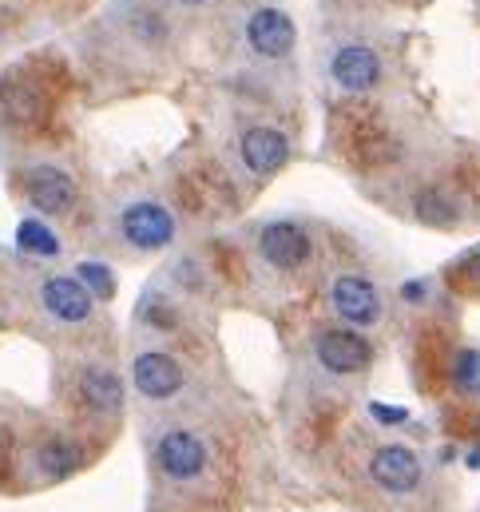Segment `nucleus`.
I'll return each mask as SVG.
<instances>
[{
	"label": "nucleus",
	"mask_w": 480,
	"mask_h": 512,
	"mask_svg": "<svg viewBox=\"0 0 480 512\" xmlns=\"http://www.w3.org/2000/svg\"><path fill=\"white\" fill-rule=\"evenodd\" d=\"M330 306L346 326H377L385 314L381 290L365 278V274H338L330 282Z\"/></svg>",
	"instance_id": "f257e3e1"
},
{
	"label": "nucleus",
	"mask_w": 480,
	"mask_h": 512,
	"mask_svg": "<svg viewBox=\"0 0 480 512\" xmlns=\"http://www.w3.org/2000/svg\"><path fill=\"white\" fill-rule=\"evenodd\" d=\"M314 358H318V366H322L326 374L350 378V374L369 370L373 346H369L361 334H354V330H326V334H318V342H314Z\"/></svg>",
	"instance_id": "f03ea898"
},
{
	"label": "nucleus",
	"mask_w": 480,
	"mask_h": 512,
	"mask_svg": "<svg viewBox=\"0 0 480 512\" xmlns=\"http://www.w3.org/2000/svg\"><path fill=\"white\" fill-rule=\"evenodd\" d=\"M155 457H159V469H163L171 481H195V477H203V469H207V445H203L191 429H167V433L159 437Z\"/></svg>",
	"instance_id": "7ed1b4c3"
},
{
	"label": "nucleus",
	"mask_w": 480,
	"mask_h": 512,
	"mask_svg": "<svg viewBox=\"0 0 480 512\" xmlns=\"http://www.w3.org/2000/svg\"><path fill=\"white\" fill-rule=\"evenodd\" d=\"M369 477H373L377 489H385L393 497H405V493H413L421 485V461L405 445H381L369 457Z\"/></svg>",
	"instance_id": "20e7f679"
},
{
	"label": "nucleus",
	"mask_w": 480,
	"mask_h": 512,
	"mask_svg": "<svg viewBox=\"0 0 480 512\" xmlns=\"http://www.w3.org/2000/svg\"><path fill=\"white\" fill-rule=\"evenodd\" d=\"M120 231L131 247H139V251H159V247H167V243L175 239V219H171V211L159 207V203H131V207L123 211Z\"/></svg>",
	"instance_id": "39448f33"
},
{
	"label": "nucleus",
	"mask_w": 480,
	"mask_h": 512,
	"mask_svg": "<svg viewBox=\"0 0 480 512\" xmlns=\"http://www.w3.org/2000/svg\"><path fill=\"white\" fill-rule=\"evenodd\" d=\"M40 306H44L56 322L76 326V322H88V318H92V290L80 282V274H76V278H72V274H56V278H48V282L40 286Z\"/></svg>",
	"instance_id": "423d86ee"
},
{
	"label": "nucleus",
	"mask_w": 480,
	"mask_h": 512,
	"mask_svg": "<svg viewBox=\"0 0 480 512\" xmlns=\"http://www.w3.org/2000/svg\"><path fill=\"white\" fill-rule=\"evenodd\" d=\"M258 255L274 270H298L310 258V235L298 223H266L258 231Z\"/></svg>",
	"instance_id": "0eeeda50"
},
{
	"label": "nucleus",
	"mask_w": 480,
	"mask_h": 512,
	"mask_svg": "<svg viewBox=\"0 0 480 512\" xmlns=\"http://www.w3.org/2000/svg\"><path fill=\"white\" fill-rule=\"evenodd\" d=\"M131 382H135V389H139L143 397H151V401H167V397H175V393L183 389V370H179L175 358L151 350V354H139V358H135V366H131Z\"/></svg>",
	"instance_id": "6e6552de"
},
{
	"label": "nucleus",
	"mask_w": 480,
	"mask_h": 512,
	"mask_svg": "<svg viewBox=\"0 0 480 512\" xmlns=\"http://www.w3.org/2000/svg\"><path fill=\"white\" fill-rule=\"evenodd\" d=\"M246 40H250V48H254L258 56L278 60V56H286V52L294 48V24H290V16L278 12V8H258V12L250 16V24H246Z\"/></svg>",
	"instance_id": "1a4fd4ad"
},
{
	"label": "nucleus",
	"mask_w": 480,
	"mask_h": 512,
	"mask_svg": "<svg viewBox=\"0 0 480 512\" xmlns=\"http://www.w3.org/2000/svg\"><path fill=\"white\" fill-rule=\"evenodd\" d=\"M330 76H334V84L346 88V92H369V88L381 80V60H377L373 48L350 44V48H342V52L334 56Z\"/></svg>",
	"instance_id": "9d476101"
},
{
	"label": "nucleus",
	"mask_w": 480,
	"mask_h": 512,
	"mask_svg": "<svg viewBox=\"0 0 480 512\" xmlns=\"http://www.w3.org/2000/svg\"><path fill=\"white\" fill-rule=\"evenodd\" d=\"M24 187H28L32 207L44 211V215H64L72 207V199H76L72 179L64 171H56V167H32L28 179H24Z\"/></svg>",
	"instance_id": "9b49d317"
},
{
	"label": "nucleus",
	"mask_w": 480,
	"mask_h": 512,
	"mask_svg": "<svg viewBox=\"0 0 480 512\" xmlns=\"http://www.w3.org/2000/svg\"><path fill=\"white\" fill-rule=\"evenodd\" d=\"M239 151H242L246 171H254V175H274V171L290 159V143H286V135L274 128H250L246 135H242Z\"/></svg>",
	"instance_id": "f8f14e48"
},
{
	"label": "nucleus",
	"mask_w": 480,
	"mask_h": 512,
	"mask_svg": "<svg viewBox=\"0 0 480 512\" xmlns=\"http://www.w3.org/2000/svg\"><path fill=\"white\" fill-rule=\"evenodd\" d=\"M80 393H84V401H88L92 409H100V413H112V409H120L123 405V382L112 374V370H104V366L84 370Z\"/></svg>",
	"instance_id": "ddd939ff"
},
{
	"label": "nucleus",
	"mask_w": 480,
	"mask_h": 512,
	"mask_svg": "<svg viewBox=\"0 0 480 512\" xmlns=\"http://www.w3.org/2000/svg\"><path fill=\"white\" fill-rule=\"evenodd\" d=\"M449 382L465 397H480V350H457L449 362Z\"/></svg>",
	"instance_id": "4468645a"
},
{
	"label": "nucleus",
	"mask_w": 480,
	"mask_h": 512,
	"mask_svg": "<svg viewBox=\"0 0 480 512\" xmlns=\"http://www.w3.org/2000/svg\"><path fill=\"white\" fill-rule=\"evenodd\" d=\"M36 465H40L48 477H68L72 469H80V449L68 445V441H48V445H40Z\"/></svg>",
	"instance_id": "2eb2a0df"
},
{
	"label": "nucleus",
	"mask_w": 480,
	"mask_h": 512,
	"mask_svg": "<svg viewBox=\"0 0 480 512\" xmlns=\"http://www.w3.org/2000/svg\"><path fill=\"white\" fill-rule=\"evenodd\" d=\"M16 243H20V251H28V255H40V258L60 255V239H56L44 223H36V219H24V223L16 227Z\"/></svg>",
	"instance_id": "dca6fc26"
},
{
	"label": "nucleus",
	"mask_w": 480,
	"mask_h": 512,
	"mask_svg": "<svg viewBox=\"0 0 480 512\" xmlns=\"http://www.w3.org/2000/svg\"><path fill=\"white\" fill-rule=\"evenodd\" d=\"M417 215H421L425 223H441V227H449V223L457 219V207H453L441 191H425V195L417 199Z\"/></svg>",
	"instance_id": "f3484780"
},
{
	"label": "nucleus",
	"mask_w": 480,
	"mask_h": 512,
	"mask_svg": "<svg viewBox=\"0 0 480 512\" xmlns=\"http://www.w3.org/2000/svg\"><path fill=\"white\" fill-rule=\"evenodd\" d=\"M76 274L84 278V286H88L96 298H112V294H116V278H112V270H108L104 262H80Z\"/></svg>",
	"instance_id": "a211bd4d"
},
{
	"label": "nucleus",
	"mask_w": 480,
	"mask_h": 512,
	"mask_svg": "<svg viewBox=\"0 0 480 512\" xmlns=\"http://www.w3.org/2000/svg\"><path fill=\"white\" fill-rule=\"evenodd\" d=\"M457 274H465L469 282H480V247H473L469 255L457 262Z\"/></svg>",
	"instance_id": "6ab92c4d"
},
{
	"label": "nucleus",
	"mask_w": 480,
	"mask_h": 512,
	"mask_svg": "<svg viewBox=\"0 0 480 512\" xmlns=\"http://www.w3.org/2000/svg\"><path fill=\"white\" fill-rule=\"evenodd\" d=\"M369 413H373L377 421H385V425H397V421H405V417H409L405 409H385V401H373V405H369Z\"/></svg>",
	"instance_id": "aec40b11"
},
{
	"label": "nucleus",
	"mask_w": 480,
	"mask_h": 512,
	"mask_svg": "<svg viewBox=\"0 0 480 512\" xmlns=\"http://www.w3.org/2000/svg\"><path fill=\"white\" fill-rule=\"evenodd\" d=\"M421 294H425V286H421V282H409V286H405V298H413V302H417Z\"/></svg>",
	"instance_id": "412c9836"
},
{
	"label": "nucleus",
	"mask_w": 480,
	"mask_h": 512,
	"mask_svg": "<svg viewBox=\"0 0 480 512\" xmlns=\"http://www.w3.org/2000/svg\"><path fill=\"white\" fill-rule=\"evenodd\" d=\"M465 465H469V469H480V449H469V453H465Z\"/></svg>",
	"instance_id": "4be33fe9"
},
{
	"label": "nucleus",
	"mask_w": 480,
	"mask_h": 512,
	"mask_svg": "<svg viewBox=\"0 0 480 512\" xmlns=\"http://www.w3.org/2000/svg\"><path fill=\"white\" fill-rule=\"evenodd\" d=\"M183 4H203V0H183Z\"/></svg>",
	"instance_id": "5701e85b"
}]
</instances>
